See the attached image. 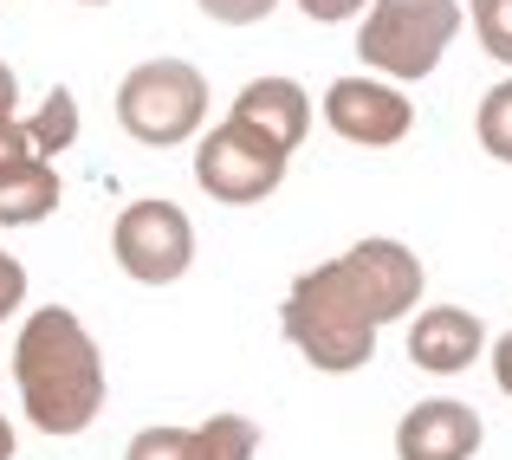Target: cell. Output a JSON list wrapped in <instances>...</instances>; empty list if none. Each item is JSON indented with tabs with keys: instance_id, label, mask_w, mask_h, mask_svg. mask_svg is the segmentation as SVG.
Wrapping results in <instances>:
<instances>
[{
	"instance_id": "cell-1",
	"label": "cell",
	"mask_w": 512,
	"mask_h": 460,
	"mask_svg": "<svg viewBox=\"0 0 512 460\" xmlns=\"http://www.w3.org/2000/svg\"><path fill=\"white\" fill-rule=\"evenodd\" d=\"M13 383H20L26 422L52 441L85 435L104 415V389H111L104 383L98 337L65 305H39L20 324V337H13Z\"/></svg>"
},
{
	"instance_id": "cell-2",
	"label": "cell",
	"mask_w": 512,
	"mask_h": 460,
	"mask_svg": "<svg viewBox=\"0 0 512 460\" xmlns=\"http://www.w3.org/2000/svg\"><path fill=\"white\" fill-rule=\"evenodd\" d=\"M279 324H286V337L299 344V357L325 376H350L376 357V324H370V311L357 305V292L344 286L338 260H325V266L292 279Z\"/></svg>"
},
{
	"instance_id": "cell-3",
	"label": "cell",
	"mask_w": 512,
	"mask_h": 460,
	"mask_svg": "<svg viewBox=\"0 0 512 460\" xmlns=\"http://www.w3.org/2000/svg\"><path fill=\"white\" fill-rule=\"evenodd\" d=\"M461 0H370V20L357 33V52L370 72L389 85H422L441 59H448L454 33H461Z\"/></svg>"
},
{
	"instance_id": "cell-4",
	"label": "cell",
	"mask_w": 512,
	"mask_h": 460,
	"mask_svg": "<svg viewBox=\"0 0 512 460\" xmlns=\"http://www.w3.org/2000/svg\"><path fill=\"white\" fill-rule=\"evenodd\" d=\"M201 117H208V78L188 59H143L117 85V124L150 150H175V143L201 137Z\"/></svg>"
},
{
	"instance_id": "cell-5",
	"label": "cell",
	"mask_w": 512,
	"mask_h": 460,
	"mask_svg": "<svg viewBox=\"0 0 512 460\" xmlns=\"http://www.w3.org/2000/svg\"><path fill=\"white\" fill-rule=\"evenodd\" d=\"M286 150H279L273 137H260V130L247 124H214L208 137H195V182L208 188L214 201H227V208H253V201L279 195V182H286Z\"/></svg>"
},
{
	"instance_id": "cell-6",
	"label": "cell",
	"mask_w": 512,
	"mask_h": 460,
	"mask_svg": "<svg viewBox=\"0 0 512 460\" xmlns=\"http://www.w3.org/2000/svg\"><path fill=\"white\" fill-rule=\"evenodd\" d=\"M111 253L137 286H175V279L195 266V221H188V208H175V201L143 195L117 214Z\"/></svg>"
},
{
	"instance_id": "cell-7",
	"label": "cell",
	"mask_w": 512,
	"mask_h": 460,
	"mask_svg": "<svg viewBox=\"0 0 512 460\" xmlns=\"http://www.w3.org/2000/svg\"><path fill=\"white\" fill-rule=\"evenodd\" d=\"M338 273H344V286L357 292V305L370 311L376 331L409 318V311L422 305V260H415L402 240H383V234L357 240L350 253H338Z\"/></svg>"
},
{
	"instance_id": "cell-8",
	"label": "cell",
	"mask_w": 512,
	"mask_h": 460,
	"mask_svg": "<svg viewBox=\"0 0 512 460\" xmlns=\"http://www.w3.org/2000/svg\"><path fill=\"white\" fill-rule=\"evenodd\" d=\"M325 124L357 150H389V143H402L415 130V104L396 85H376V78H331Z\"/></svg>"
},
{
	"instance_id": "cell-9",
	"label": "cell",
	"mask_w": 512,
	"mask_h": 460,
	"mask_svg": "<svg viewBox=\"0 0 512 460\" xmlns=\"http://www.w3.org/2000/svg\"><path fill=\"white\" fill-rule=\"evenodd\" d=\"M480 415L454 396H428L396 422V460H474L480 454Z\"/></svg>"
},
{
	"instance_id": "cell-10",
	"label": "cell",
	"mask_w": 512,
	"mask_h": 460,
	"mask_svg": "<svg viewBox=\"0 0 512 460\" xmlns=\"http://www.w3.org/2000/svg\"><path fill=\"white\" fill-rule=\"evenodd\" d=\"M260 428L247 415H208L195 428H143L124 460H253Z\"/></svg>"
},
{
	"instance_id": "cell-11",
	"label": "cell",
	"mask_w": 512,
	"mask_h": 460,
	"mask_svg": "<svg viewBox=\"0 0 512 460\" xmlns=\"http://www.w3.org/2000/svg\"><path fill=\"white\" fill-rule=\"evenodd\" d=\"M480 350H487V324L467 305H428L409 324V363L422 376H461Z\"/></svg>"
},
{
	"instance_id": "cell-12",
	"label": "cell",
	"mask_w": 512,
	"mask_h": 460,
	"mask_svg": "<svg viewBox=\"0 0 512 460\" xmlns=\"http://www.w3.org/2000/svg\"><path fill=\"white\" fill-rule=\"evenodd\" d=\"M227 117L247 124V130H260V137H273L279 150L292 156L305 143V130H312V98H305L299 78H253V85L234 98Z\"/></svg>"
},
{
	"instance_id": "cell-13",
	"label": "cell",
	"mask_w": 512,
	"mask_h": 460,
	"mask_svg": "<svg viewBox=\"0 0 512 460\" xmlns=\"http://www.w3.org/2000/svg\"><path fill=\"white\" fill-rule=\"evenodd\" d=\"M59 195H65V182H59V169H52L46 156L7 169L0 175V227H39L52 208H59Z\"/></svg>"
},
{
	"instance_id": "cell-14",
	"label": "cell",
	"mask_w": 512,
	"mask_h": 460,
	"mask_svg": "<svg viewBox=\"0 0 512 460\" xmlns=\"http://www.w3.org/2000/svg\"><path fill=\"white\" fill-rule=\"evenodd\" d=\"M26 130H33V150L46 156V162L65 156V150L78 143V98H72L65 85H52L46 98H39V111L26 117Z\"/></svg>"
},
{
	"instance_id": "cell-15",
	"label": "cell",
	"mask_w": 512,
	"mask_h": 460,
	"mask_svg": "<svg viewBox=\"0 0 512 460\" xmlns=\"http://www.w3.org/2000/svg\"><path fill=\"white\" fill-rule=\"evenodd\" d=\"M474 137H480V150H487L493 162H512V78H500V85L480 98Z\"/></svg>"
},
{
	"instance_id": "cell-16",
	"label": "cell",
	"mask_w": 512,
	"mask_h": 460,
	"mask_svg": "<svg viewBox=\"0 0 512 460\" xmlns=\"http://www.w3.org/2000/svg\"><path fill=\"white\" fill-rule=\"evenodd\" d=\"M474 33L487 59L512 65V0H474Z\"/></svg>"
},
{
	"instance_id": "cell-17",
	"label": "cell",
	"mask_w": 512,
	"mask_h": 460,
	"mask_svg": "<svg viewBox=\"0 0 512 460\" xmlns=\"http://www.w3.org/2000/svg\"><path fill=\"white\" fill-rule=\"evenodd\" d=\"M195 7L208 13L214 26H260V20H273L279 0H195Z\"/></svg>"
},
{
	"instance_id": "cell-18",
	"label": "cell",
	"mask_w": 512,
	"mask_h": 460,
	"mask_svg": "<svg viewBox=\"0 0 512 460\" xmlns=\"http://www.w3.org/2000/svg\"><path fill=\"white\" fill-rule=\"evenodd\" d=\"M39 150H33V130H26V117H0V175L7 169H20V162H33Z\"/></svg>"
},
{
	"instance_id": "cell-19",
	"label": "cell",
	"mask_w": 512,
	"mask_h": 460,
	"mask_svg": "<svg viewBox=\"0 0 512 460\" xmlns=\"http://www.w3.org/2000/svg\"><path fill=\"white\" fill-rule=\"evenodd\" d=\"M20 305H26V266L13 260L7 247H0V324H7Z\"/></svg>"
},
{
	"instance_id": "cell-20",
	"label": "cell",
	"mask_w": 512,
	"mask_h": 460,
	"mask_svg": "<svg viewBox=\"0 0 512 460\" xmlns=\"http://www.w3.org/2000/svg\"><path fill=\"white\" fill-rule=\"evenodd\" d=\"M363 7H370V0H299V13L318 20V26H344V20H357Z\"/></svg>"
},
{
	"instance_id": "cell-21",
	"label": "cell",
	"mask_w": 512,
	"mask_h": 460,
	"mask_svg": "<svg viewBox=\"0 0 512 460\" xmlns=\"http://www.w3.org/2000/svg\"><path fill=\"white\" fill-rule=\"evenodd\" d=\"M493 383H500L506 396H512V331L500 337V344H493Z\"/></svg>"
},
{
	"instance_id": "cell-22",
	"label": "cell",
	"mask_w": 512,
	"mask_h": 460,
	"mask_svg": "<svg viewBox=\"0 0 512 460\" xmlns=\"http://www.w3.org/2000/svg\"><path fill=\"white\" fill-rule=\"evenodd\" d=\"M13 104H20V78H13V65L0 59V117H7Z\"/></svg>"
},
{
	"instance_id": "cell-23",
	"label": "cell",
	"mask_w": 512,
	"mask_h": 460,
	"mask_svg": "<svg viewBox=\"0 0 512 460\" xmlns=\"http://www.w3.org/2000/svg\"><path fill=\"white\" fill-rule=\"evenodd\" d=\"M13 454H20V441H13V422L0 415V460H13Z\"/></svg>"
},
{
	"instance_id": "cell-24",
	"label": "cell",
	"mask_w": 512,
	"mask_h": 460,
	"mask_svg": "<svg viewBox=\"0 0 512 460\" xmlns=\"http://www.w3.org/2000/svg\"><path fill=\"white\" fill-rule=\"evenodd\" d=\"M78 7H111V0H78Z\"/></svg>"
}]
</instances>
